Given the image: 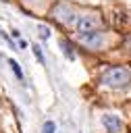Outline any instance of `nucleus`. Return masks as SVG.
<instances>
[{
	"instance_id": "nucleus-10",
	"label": "nucleus",
	"mask_w": 131,
	"mask_h": 133,
	"mask_svg": "<svg viewBox=\"0 0 131 133\" xmlns=\"http://www.w3.org/2000/svg\"><path fill=\"white\" fill-rule=\"evenodd\" d=\"M37 29H40V37H42V39H48V37H50V29H48V27L40 25Z\"/></svg>"
},
{
	"instance_id": "nucleus-9",
	"label": "nucleus",
	"mask_w": 131,
	"mask_h": 133,
	"mask_svg": "<svg viewBox=\"0 0 131 133\" xmlns=\"http://www.w3.org/2000/svg\"><path fill=\"white\" fill-rule=\"evenodd\" d=\"M54 131H56V123H54V121H46L42 133H54Z\"/></svg>"
},
{
	"instance_id": "nucleus-11",
	"label": "nucleus",
	"mask_w": 131,
	"mask_h": 133,
	"mask_svg": "<svg viewBox=\"0 0 131 133\" xmlns=\"http://www.w3.org/2000/svg\"><path fill=\"white\" fill-rule=\"evenodd\" d=\"M0 37H2V39H6V42H8V44H10L12 48H15V44H12V39H10V35H8V33H4L2 29H0Z\"/></svg>"
},
{
	"instance_id": "nucleus-7",
	"label": "nucleus",
	"mask_w": 131,
	"mask_h": 133,
	"mask_svg": "<svg viewBox=\"0 0 131 133\" xmlns=\"http://www.w3.org/2000/svg\"><path fill=\"white\" fill-rule=\"evenodd\" d=\"M60 48H62V52H64V56L69 58V60H73L75 58V52H73V46L67 42V39H60Z\"/></svg>"
},
{
	"instance_id": "nucleus-3",
	"label": "nucleus",
	"mask_w": 131,
	"mask_h": 133,
	"mask_svg": "<svg viewBox=\"0 0 131 133\" xmlns=\"http://www.w3.org/2000/svg\"><path fill=\"white\" fill-rule=\"evenodd\" d=\"M102 125H104V129H106L108 133H121V131L125 129L123 121H121L119 116H114V114H104V116H102Z\"/></svg>"
},
{
	"instance_id": "nucleus-8",
	"label": "nucleus",
	"mask_w": 131,
	"mask_h": 133,
	"mask_svg": "<svg viewBox=\"0 0 131 133\" xmlns=\"http://www.w3.org/2000/svg\"><path fill=\"white\" fill-rule=\"evenodd\" d=\"M31 50H33V56L37 58V62H40V64H46V58H44V52H42V48H40V46L35 44V46L31 48Z\"/></svg>"
},
{
	"instance_id": "nucleus-2",
	"label": "nucleus",
	"mask_w": 131,
	"mask_h": 133,
	"mask_svg": "<svg viewBox=\"0 0 131 133\" xmlns=\"http://www.w3.org/2000/svg\"><path fill=\"white\" fill-rule=\"evenodd\" d=\"M79 42H81L83 46H87V48L98 50V48H102V44H104V33L98 31V29H91V31L79 33Z\"/></svg>"
},
{
	"instance_id": "nucleus-5",
	"label": "nucleus",
	"mask_w": 131,
	"mask_h": 133,
	"mask_svg": "<svg viewBox=\"0 0 131 133\" xmlns=\"http://www.w3.org/2000/svg\"><path fill=\"white\" fill-rule=\"evenodd\" d=\"M98 27V21L94 17H77V31L79 33H85V31H91Z\"/></svg>"
},
{
	"instance_id": "nucleus-6",
	"label": "nucleus",
	"mask_w": 131,
	"mask_h": 133,
	"mask_svg": "<svg viewBox=\"0 0 131 133\" xmlns=\"http://www.w3.org/2000/svg\"><path fill=\"white\" fill-rule=\"evenodd\" d=\"M6 62H8V66H10V71L15 73V77H17V79H19V81L23 83V79H25V77H23V71H21V66H19V62H17V60H12V58H8Z\"/></svg>"
},
{
	"instance_id": "nucleus-1",
	"label": "nucleus",
	"mask_w": 131,
	"mask_h": 133,
	"mask_svg": "<svg viewBox=\"0 0 131 133\" xmlns=\"http://www.w3.org/2000/svg\"><path fill=\"white\" fill-rule=\"evenodd\" d=\"M100 81H102V85H106L110 89H119L131 81V71L127 66H112L102 75Z\"/></svg>"
},
{
	"instance_id": "nucleus-4",
	"label": "nucleus",
	"mask_w": 131,
	"mask_h": 133,
	"mask_svg": "<svg viewBox=\"0 0 131 133\" xmlns=\"http://www.w3.org/2000/svg\"><path fill=\"white\" fill-rule=\"evenodd\" d=\"M54 19H58V21H62V23H71V21H75L73 8H71L69 4H58V6L54 8Z\"/></svg>"
}]
</instances>
